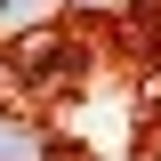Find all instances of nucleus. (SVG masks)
Here are the masks:
<instances>
[{
  "label": "nucleus",
  "instance_id": "nucleus-1",
  "mask_svg": "<svg viewBox=\"0 0 161 161\" xmlns=\"http://www.w3.org/2000/svg\"><path fill=\"white\" fill-rule=\"evenodd\" d=\"M16 73L32 80V89H64V80L80 73V48H73V40H48V32H32V40H16Z\"/></svg>",
  "mask_w": 161,
  "mask_h": 161
},
{
  "label": "nucleus",
  "instance_id": "nucleus-3",
  "mask_svg": "<svg viewBox=\"0 0 161 161\" xmlns=\"http://www.w3.org/2000/svg\"><path fill=\"white\" fill-rule=\"evenodd\" d=\"M0 161H57V137L16 121V113H0Z\"/></svg>",
  "mask_w": 161,
  "mask_h": 161
},
{
  "label": "nucleus",
  "instance_id": "nucleus-2",
  "mask_svg": "<svg viewBox=\"0 0 161 161\" xmlns=\"http://www.w3.org/2000/svg\"><path fill=\"white\" fill-rule=\"evenodd\" d=\"M48 24H57V0H0V48H16Z\"/></svg>",
  "mask_w": 161,
  "mask_h": 161
}]
</instances>
